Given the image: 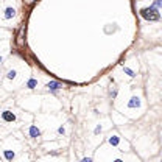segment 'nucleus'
Masks as SVG:
<instances>
[{
  "mask_svg": "<svg viewBox=\"0 0 162 162\" xmlns=\"http://www.w3.org/2000/svg\"><path fill=\"white\" fill-rule=\"evenodd\" d=\"M27 87H28V89H36V87H38V80H36V78H30V80L27 81Z\"/></svg>",
  "mask_w": 162,
  "mask_h": 162,
  "instance_id": "nucleus-9",
  "label": "nucleus"
},
{
  "mask_svg": "<svg viewBox=\"0 0 162 162\" xmlns=\"http://www.w3.org/2000/svg\"><path fill=\"white\" fill-rule=\"evenodd\" d=\"M16 16V10L14 8H11V7H8L7 10H5V14H3V19H7V21H10V19H13Z\"/></svg>",
  "mask_w": 162,
  "mask_h": 162,
  "instance_id": "nucleus-6",
  "label": "nucleus"
},
{
  "mask_svg": "<svg viewBox=\"0 0 162 162\" xmlns=\"http://www.w3.org/2000/svg\"><path fill=\"white\" fill-rule=\"evenodd\" d=\"M16 76H17V72H16L14 69H13V70H8V73H7V78H8V80H14Z\"/></svg>",
  "mask_w": 162,
  "mask_h": 162,
  "instance_id": "nucleus-11",
  "label": "nucleus"
},
{
  "mask_svg": "<svg viewBox=\"0 0 162 162\" xmlns=\"http://www.w3.org/2000/svg\"><path fill=\"white\" fill-rule=\"evenodd\" d=\"M28 136H30L31 139H38V137H41V129H39L36 125H31V126L28 128Z\"/></svg>",
  "mask_w": 162,
  "mask_h": 162,
  "instance_id": "nucleus-4",
  "label": "nucleus"
},
{
  "mask_svg": "<svg viewBox=\"0 0 162 162\" xmlns=\"http://www.w3.org/2000/svg\"><path fill=\"white\" fill-rule=\"evenodd\" d=\"M140 16L145 19V21H150V22H156L160 19V13L159 10L153 8V7H146V8H142L140 10Z\"/></svg>",
  "mask_w": 162,
  "mask_h": 162,
  "instance_id": "nucleus-1",
  "label": "nucleus"
},
{
  "mask_svg": "<svg viewBox=\"0 0 162 162\" xmlns=\"http://www.w3.org/2000/svg\"><path fill=\"white\" fill-rule=\"evenodd\" d=\"M114 162H123V160H122V159H115Z\"/></svg>",
  "mask_w": 162,
  "mask_h": 162,
  "instance_id": "nucleus-17",
  "label": "nucleus"
},
{
  "mask_svg": "<svg viewBox=\"0 0 162 162\" xmlns=\"http://www.w3.org/2000/svg\"><path fill=\"white\" fill-rule=\"evenodd\" d=\"M3 157H5L8 162H11V160L16 157V153H14L13 150H5V151H3Z\"/></svg>",
  "mask_w": 162,
  "mask_h": 162,
  "instance_id": "nucleus-8",
  "label": "nucleus"
},
{
  "mask_svg": "<svg viewBox=\"0 0 162 162\" xmlns=\"http://www.w3.org/2000/svg\"><path fill=\"white\" fill-rule=\"evenodd\" d=\"M94 132H95V134H100V132H101V125H98V126L95 128V131H94Z\"/></svg>",
  "mask_w": 162,
  "mask_h": 162,
  "instance_id": "nucleus-15",
  "label": "nucleus"
},
{
  "mask_svg": "<svg viewBox=\"0 0 162 162\" xmlns=\"http://www.w3.org/2000/svg\"><path fill=\"white\" fill-rule=\"evenodd\" d=\"M59 89H62V83H59V81H50V83H47V90L49 92L56 94Z\"/></svg>",
  "mask_w": 162,
  "mask_h": 162,
  "instance_id": "nucleus-2",
  "label": "nucleus"
},
{
  "mask_svg": "<svg viewBox=\"0 0 162 162\" xmlns=\"http://www.w3.org/2000/svg\"><path fill=\"white\" fill-rule=\"evenodd\" d=\"M58 134L64 136V134H66V128H64V126H59V128H58Z\"/></svg>",
  "mask_w": 162,
  "mask_h": 162,
  "instance_id": "nucleus-14",
  "label": "nucleus"
},
{
  "mask_svg": "<svg viewBox=\"0 0 162 162\" xmlns=\"http://www.w3.org/2000/svg\"><path fill=\"white\" fill-rule=\"evenodd\" d=\"M108 143L112 145V146H118V143H120V137L115 136V134H112V136L108 137Z\"/></svg>",
  "mask_w": 162,
  "mask_h": 162,
  "instance_id": "nucleus-7",
  "label": "nucleus"
},
{
  "mask_svg": "<svg viewBox=\"0 0 162 162\" xmlns=\"http://www.w3.org/2000/svg\"><path fill=\"white\" fill-rule=\"evenodd\" d=\"M80 162H92V157H83Z\"/></svg>",
  "mask_w": 162,
  "mask_h": 162,
  "instance_id": "nucleus-16",
  "label": "nucleus"
},
{
  "mask_svg": "<svg viewBox=\"0 0 162 162\" xmlns=\"http://www.w3.org/2000/svg\"><path fill=\"white\" fill-rule=\"evenodd\" d=\"M123 72H125L129 78H134V76H136V72H134L132 69H129V67H125V66H123Z\"/></svg>",
  "mask_w": 162,
  "mask_h": 162,
  "instance_id": "nucleus-10",
  "label": "nucleus"
},
{
  "mask_svg": "<svg viewBox=\"0 0 162 162\" xmlns=\"http://www.w3.org/2000/svg\"><path fill=\"white\" fill-rule=\"evenodd\" d=\"M151 7H153V8H156V10H160V7H162V0H154Z\"/></svg>",
  "mask_w": 162,
  "mask_h": 162,
  "instance_id": "nucleus-12",
  "label": "nucleus"
},
{
  "mask_svg": "<svg viewBox=\"0 0 162 162\" xmlns=\"http://www.w3.org/2000/svg\"><path fill=\"white\" fill-rule=\"evenodd\" d=\"M2 61H3V58H2V56H0V62H2Z\"/></svg>",
  "mask_w": 162,
  "mask_h": 162,
  "instance_id": "nucleus-18",
  "label": "nucleus"
},
{
  "mask_svg": "<svg viewBox=\"0 0 162 162\" xmlns=\"http://www.w3.org/2000/svg\"><path fill=\"white\" fill-rule=\"evenodd\" d=\"M2 120L7 122V123H13V122H16V114L13 111H3L2 112Z\"/></svg>",
  "mask_w": 162,
  "mask_h": 162,
  "instance_id": "nucleus-3",
  "label": "nucleus"
},
{
  "mask_svg": "<svg viewBox=\"0 0 162 162\" xmlns=\"http://www.w3.org/2000/svg\"><path fill=\"white\" fill-rule=\"evenodd\" d=\"M109 95H111L112 98H115V97H117V89H115V87H111V89H109Z\"/></svg>",
  "mask_w": 162,
  "mask_h": 162,
  "instance_id": "nucleus-13",
  "label": "nucleus"
},
{
  "mask_svg": "<svg viewBox=\"0 0 162 162\" xmlns=\"http://www.w3.org/2000/svg\"><path fill=\"white\" fill-rule=\"evenodd\" d=\"M140 106V98L139 97H131L129 101H128V108L129 109H137Z\"/></svg>",
  "mask_w": 162,
  "mask_h": 162,
  "instance_id": "nucleus-5",
  "label": "nucleus"
}]
</instances>
